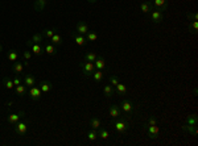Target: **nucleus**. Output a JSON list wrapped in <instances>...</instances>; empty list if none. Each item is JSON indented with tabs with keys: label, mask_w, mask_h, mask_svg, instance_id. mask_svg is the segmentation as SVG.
<instances>
[{
	"label": "nucleus",
	"mask_w": 198,
	"mask_h": 146,
	"mask_svg": "<svg viewBox=\"0 0 198 146\" xmlns=\"http://www.w3.org/2000/svg\"><path fill=\"white\" fill-rule=\"evenodd\" d=\"M112 126H114V129H115L116 133H119V134H124L126 132L130 129L128 121H127L126 119H123V117L114 119V121H112Z\"/></svg>",
	"instance_id": "1"
},
{
	"label": "nucleus",
	"mask_w": 198,
	"mask_h": 146,
	"mask_svg": "<svg viewBox=\"0 0 198 146\" xmlns=\"http://www.w3.org/2000/svg\"><path fill=\"white\" fill-rule=\"evenodd\" d=\"M27 132H28V121L24 117V119H21L20 121H17L15 124V133L17 136H21L23 137V136L27 134Z\"/></svg>",
	"instance_id": "2"
},
{
	"label": "nucleus",
	"mask_w": 198,
	"mask_h": 146,
	"mask_svg": "<svg viewBox=\"0 0 198 146\" xmlns=\"http://www.w3.org/2000/svg\"><path fill=\"white\" fill-rule=\"evenodd\" d=\"M79 66H81V69H82L85 77H91L93 73L95 71V66H94L93 62H87V61H83V62L79 63Z\"/></svg>",
	"instance_id": "3"
},
{
	"label": "nucleus",
	"mask_w": 198,
	"mask_h": 146,
	"mask_svg": "<svg viewBox=\"0 0 198 146\" xmlns=\"http://www.w3.org/2000/svg\"><path fill=\"white\" fill-rule=\"evenodd\" d=\"M27 46H29V48L32 49V53L35 55H42V53H45L44 48H42V44H33L31 40H28Z\"/></svg>",
	"instance_id": "4"
},
{
	"label": "nucleus",
	"mask_w": 198,
	"mask_h": 146,
	"mask_svg": "<svg viewBox=\"0 0 198 146\" xmlns=\"http://www.w3.org/2000/svg\"><path fill=\"white\" fill-rule=\"evenodd\" d=\"M144 126V129H147L148 130V136H149V138H157V136H159V132H160V128L157 125H148V124H143Z\"/></svg>",
	"instance_id": "5"
},
{
	"label": "nucleus",
	"mask_w": 198,
	"mask_h": 146,
	"mask_svg": "<svg viewBox=\"0 0 198 146\" xmlns=\"http://www.w3.org/2000/svg\"><path fill=\"white\" fill-rule=\"evenodd\" d=\"M24 117H25V112H24V111H20V112H17V113H11V115L7 117V121L9 122V124L15 125L17 121H20L21 119H24Z\"/></svg>",
	"instance_id": "6"
},
{
	"label": "nucleus",
	"mask_w": 198,
	"mask_h": 146,
	"mask_svg": "<svg viewBox=\"0 0 198 146\" xmlns=\"http://www.w3.org/2000/svg\"><path fill=\"white\" fill-rule=\"evenodd\" d=\"M151 18L155 24H160L163 20H164V15H163V11H160L157 8H153V11H151Z\"/></svg>",
	"instance_id": "7"
},
{
	"label": "nucleus",
	"mask_w": 198,
	"mask_h": 146,
	"mask_svg": "<svg viewBox=\"0 0 198 146\" xmlns=\"http://www.w3.org/2000/svg\"><path fill=\"white\" fill-rule=\"evenodd\" d=\"M120 109L124 112L126 115H132L134 113V104L131 100H123L120 103Z\"/></svg>",
	"instance_id": "8"
},
{
	"label": "nucleus",
	"mask_w": 198,
	"mask_h": 146,
	"mask_svg": "<svg viewBox=\"0 0 198 146\" xmlns=\"http://www.w3.org/2000/svg\"><path fill=\"white\" fill-rule=\"evenodd\" d=\"M29 96H31L32 100H40L41 96H42V92H41L40 87L36 86V84L35 86H32V87H29Z\"/></svg>",
	"instance_id": "9"
},
{
	"label": "nucleus",
	"mask_w": 198,
	"mask_h": 146,
	"mask_svg": "<svg viewBox=\"0 0 198 146\" xmlns=\"http://www.w3.org/2000/svg\"><path fill=\"white\" fill-rule=\"evenodd\" d=\"M42 48H44L45 53L49 54V55H56V54H57V49H56V46L52 44V42L44 41V42H42Z\"/></svg>",
	"instance_id": "10"
},
{
	"label": "nucleus",
	"mask_w": 198,
	"mask_h": 146,
	"mask_svg": "<svg viewBox=\"0 0 198 146\" xmlns=\"http://www.w3.org/2000/svg\"><path fill=\"white\" fill-rule=\"evenodd\" d=\"M72 38L74 40V42L77 45H79V46H85L87 44V40H86V37L85 36H82V34H78L77 32L75 33H72Z\"/></svg>",
	"instance_id": "11"
},
{
	"label": "nucleus",
	"mask_w": 198,
	"mask_h": 146,
	"mask_svg": "<svg viewBox=\"0 0 198 146\" xmlns=\"http://www.w3.org/2000/svg\"><path fill=\"white\" fill-rule=\"evenodd\" d=\"M153 4L155 8L160 9V11H167L168 9V2L167 0H149Z\"/></svg>",
	"instance_id": "12"
},
{
	"label": "nucleus",
	"mask_w": 198,
	"mask_h": 146,
	"mask_svg": "<svg viewBox=\"0 0 198 146\" xmlns=\"http://www.w3.org/2000/svg\"><path fill=\"white\" fill-rule=\"evenodd\" d=\"M75 32L78 34H82V36H86V33L89 32V26L85 24L83 21H78L77 25H75Z\"/></svg>",
	"instance_id": "13"
},
{
	"label": "nucleus",
	"mask_w": 198,
	"mask_h": 146,
	"mask_svg": "<svg viewBox=\"0 0 198 146\" xmlns=\"http://www.w3.org/2000/svg\"><path fill=\"white\" fill-rule=\"evenodd\" d=\"M108 113H110V116L112 117V119H118V117L122 116V109L118 105H110V108H108Z\"/></svg>",
	"instance_id": "14"
},
{
	"label": "nucleus",
	"mask_w": 198,
	"mask_h": 146,
	"mask_svg": "<svg viewBox=\"0 0 198 146\" xmlns=\"http://www.w3.org/2000/svg\"><path fill=\"white\" fill-rule=\"evenodd\" d=\"M40 89L42 93H49L52 91V87H53V84H52L49 81H41L40 82Z\"/></svg>",
	"instance_id": "15"
},
{
	"label": "nucleus",
	"mask_w": 198,
	"mask_h": 146,
	"mask_svg": "<svg viewBox=\"0 0 198 146\" xmlns=\"http://www.w3.org/2000/svg\"><path fill=\"white\" fill-rule=\"evenodd\" d=\"M153 4L149 2V0H147V2H143L140 4V11L143 12V13H145V15H147V13H149L151 11H153Z\"/></svg>",
	"instance_id": "16"
},
{
	"label": "nucleus",
	"mask_w": 198,
	"mask_h": 146,
	"mask_svg": "<svg viewBox=\"0 0 198 146\" xmlns=\"http://www.w3.org/2000/svg\"><path fill=\"white\" fill-rule=\"evenodd\" d=\"M23 81H24V84L27 87H32L36 84V78L31 74H24L23 75Z\"/></svg>",
	"instance_id": "17"
},
{
	"label": "nucleus",
	"mask_w": 198,
	"mask_h": 146,
	"mask_svg": "<svg viewBox=\"0 0 198 146\" xmlns=\"http://www.w3.org/2000/svg\"><path fill=\"white\" fill-rule=\"evenodd\" d=\"M24 63L21 62V61H15L13 62V65H12V71L15 73V75L16 74H21L23 73V70H24Z\"/></svg>",
	"instance_id": "18"
},
{
	"label": "nucleus",
	"mask_w": 198,
	"mask_h": 146,
	"mask_svg": "<svg viewBox=\"0 0 198 146\" xmlns=\"http://www.w3.org/2000/svg\"><path fill=\"white\" fill-rule=\"evenodd\" d=\"M94 66L97 70H105L106 69V61L103 57H97V59L94 61Z\"/></svg>",
	"instance_id": "19"
},
{
	"label": "nucleus",
	"mask_w": 198,
	"mask_h": 146,
	"mask_svg": "<svg viewBox=\"0 0 198 146\" xmlns=\"http://www.w3.org/2000/svg\"><path fill=\"white\" fill-rule=\"evenodd\" d=\"M46 6H48V0H35V9L37 12L44 11Z\"/></svg>",
	"instance_id": "20"
},
{
	"label": "nucleus",
	"mask_w": 198,
	"mask_h": 146,
	"mask_svg": "<svg viewBox=\"0 0 198 146\" xmlns=\"http://www.w3.org/2000/svg\"><path fill=\"white\" fill-rule=\"evenodd\" d=\"M103 93H105V96L111 97L112 95H115V87L112 86V84H106V86L103 87Z\"/></svg>",
	"instance_id": "21"
},
{
	"label": "nucleus",
	"mask_w": 198,
	"mask_h": 146,
	"mask_svg": "<svg viewBox=\"0 0 198 146\" xmlns=\"http://www.w3.org/2000/svg\"><path fill=\"white\" fill-rule=\"evenodd\" d=\"M13 91H15L16 95L19 96H24L25 93H27V86L25 84H19V86H15V88H13Z\"/></svg>",
	"instance_id": "22"
},
{
	"label": "nucleus",
	"mask_w": 198,
	"mask_h": 146,
	"mask_svg": "<svg viewBox=\"0 0 198 146\" xmlns=\"http://www.w3.org/2000/svg\"><path fill=\"white\" fill-rule=\"evenodd\" d=\"M93 79L97 83H101L102 81H103V77H105V74H103V70H97L95 69V71L93 73Z\"/></svg>",
	"instance_id": "23"
},
{
	"label": "nucleus",
	"mask_w": 198,
	"mask_h": 146,
	"mask_svg": "<svg viewBox=\"0 0 198 146\" xmlns=\"http://www.w3.org/2000/svg\"><path fill=\"white\" fill-rule=\"evenodd\" d=\"M102 126V121L101 119H98V117H93L90 120V128L94 129V130H98L99 128Z\"/></svg>",
	"instance_id": "24"
},
{
	"label": "nucleus",
	"mask_w": 198,
	"mask_h": 146,
	"mask_svg": "<svg viewBox=\"0 0 198 146\" xmlns=\"http://www.w3.org/2000/svg\"><path fill=\"white\" fill-rule=\"evenodd\" d=\"M181 129H182V130H185V132H188V133L193 134V136H197V128H196L194 125L185 124V125H182V126H181Z\"/></svg>",
	"instance_id": "25"
},
{
	"label": "nucleus",
	"mask_w": 198,
	"mask_h": 146,
	"mask_svg": "<svg viewBox=\"0 0 198 146\" xmlns=\"http://www.w3.org/2000/svg\"><path fill=\"white\" fill-rule=\"evenodd\" d=\"M31 41L33 44H42L45 40H44V36H42V33H35V34L32 36Z\"/></svg>",
	"instance_id": "26"
},
{
	"label": "nucleus",
	"mask_w": 198,
	"mask_h": 146,
	"mask_svg": "<svg viewBox=\"0 0 198 146\" xmlns=\"http://www.w3.org/2000/svg\"><path fill=\"white\" fill-rule=\"evenodd\" d=\"M56 32H57V28H53V29H50V28H46V29L42 30V36L46 37V38H52V37L56 34Z\"/></svg>",
	"instance_id": "27"
},
{
	"label": "nucleus",
	"mask_w": 198,
	"mask_h": 146,
	"mask_svg": "<svg viewBox=\"0 0 198 146\" xmlns=\"http://www.w3.org/2000/svg\"><path fill=\"white\" fill-rule=\"evenodd\" d=\"M3 84H4V87H6L7 89H9V91H12L13 88H15V84H13V81L11 78H8V77H6L3 79Z\"/></svg>",
	"instance_id": "28"
},
{
	"label": "nucleus",
	"mask_w": 198,
	"mask_h": 146,
	"mask_svg": "<svg viewBox=\"0 0 198 146\" xmlns=\"http://www.w3.org/2000/svg\"><path fill=\"white\" fill-rule=\"evenodd\" d=\"M7 58L11 61V62H15V61H17V58H19V53H17V50H15V49H11L7 53Z\"/></svg>",
	"instance_id": "29"
},
{
	"label": "nucleus",
	"mask_w": 198,
	"mask_h": 146,
	"mask_svg": "<svg viewBox=\"0 0 198 146\" xmlns=\"http://www.w3.org/2000/svg\"><path fill=\"white\" fill-rule=\"evenodd\" d=\"M50 42L54 46H60V45H62V37H61V34H58V33H56V34L50 38Z\"/></svg>",
	"instance_id": "30"
},
{
	"label": "nucleus",
	"mask_w": 198,
	"mask_h": 146,
	"mask_svg": "<svg viewBox=\"0 0 198 146\" xmlns=\"http://www.w3.org/2000/svg\"><path fill=\"white\" fill-rule=\"evenodd\" d=\"M115 87H116L115 91H118V93H119V95H126V93H127V87L124 86V84L118 83Z\"/></svg>",
	"instance_id": "31"
},
{
	"label": "nucleus",
	"mask_w": 198,
	"mask_h": 146,
	"mask_svg": "<svg viewBox=\"0 0 198 146\" xmlns=\"http://www.w3.org/2000/svg\"><path fill=\"white\" fill-rule=\"evenodd\" d=\"M98 137H101L102 140H107L110 137V133H108V130L103 129V128H99L98 129Z\"/></svg>",
	"instance_id": "32"
},
{
	"label": "nucleus",
	"mask_w": 198,
	"mask_h": 146,
	"mask_svg": "<svg viewBox=\"0 0 198 146\" xmlns=\"http://www.w3.org/2000/svg\"><path fill=\"white\" fill-rule=\"evenodd\" d=\"M97 53H94V51H89V53L85 55V61H87V62H93L94 63V61L97 59Z\"/></svg>",
	"instance_id": "33"
},
{
	"label": "nucleus",
	"mask_w": 198,
	"mask_h": 146,
	"mask_svg": "<svg viewBox=\"0 0 198 146\" xmlns=\"http://www.w3.org/2000/svg\"><path fill=\"white\" fill-rule=\"evenodd\" d=\"M197 122H198V117L197 115H190V116H188V119H186V124H189V125H197Z\"/></svg>",
	"instance_id": "34"
},
{
	"label": "nucleus",
	"mask_w": 198,
	"mask_h": 146,
	"mask_svg": "<svg viewBox=\"0 0 198 146\" xmlns=\"http://www.w3.org/2000/svg\"><path fill=\"white\" fill-rule=\"evenodd\" d=\"M97 38H98V34H97L95 32H90V30H89V32L86 33V40H87V41L93 42V41H95Z\"/></svg>",
	"instance_id": "35"
},
{
	"label": "nucleus",
	"mask_w": 198,
	"mask_h": 146,
	"mask_svg": "<svg viewBox=\"0 0 198 146\" xmlns=\"http://www.w3.org/2000/svg\"><path fill=\"white\" fill-rule=\"evenodd\" d=\"M87 138L90 140V141H95L97 138H98V132L97 130H94V129H91L90 132H87Z\"/></svg>",
	"instance_id": "36"
},
{
	"label": "nucleus",
	"mask_w": 198,
	"mask_h": 146,
	"mask_svg": "<svg viewBox=\"0 0 198 146\" xmlns=\"http://www.w3.org/2000/svg\"><path fill=\"white\" fill-rule=\"evenodd\" d=\"M189 30L192 33H197V30H198V22L197 21H192L190 22L189 24Z\"/></svg>",
	"instance_id": "37"
},
{
	"label": "nucleus",
	"mask_w": 198,
	"mask_h": 146,
	"mask_svg": "<svg viewBox=\"0 0 198 146\" xmlns=\"http://www.w3.org/2000/svg\"><path fill=\"white\" fill-rule=\"evenodd\" d=\"M188 18H189V21H198V13L197 12H193V13H188Z\"/></svg>",
	"instance_id": "38"
},
{
	"label": "nucleus",
	"mask_w": 198,
	"mask_h": 146,
	"mask_svg": "<svg viewBox=\"0 0 198 146\" xmlns=\"http://www.w3.org/2000/svg\"><path fill=\"white\" fill-rule=\"evenodd\" d=\"M108 81H110V83H111L114 87L116 86L118 83H119V79H118V78L115 77V75H110V77H108Z\"/></svg>",
	"instance_id": "39"
},
{
	"label": "nucleus",
	"mask_w": 198,
	"mask_h": 146,
	"mask_svg": "<svg viewBox=\"0 0 198 146\" xmlns=\"http://www.w3.org/2000/svg\"><path fill=\"white\" fill-rule=\"evenodd\" d=\"M32 54H33L32 51H29V50H25V51H23V54H21V55H23V58H24L25 61H29V59L32 58Z\"/></svg>",
	"instance_id": "40"
},
{
	"label": "nucleus",
	"mask_w": 198,
	"mask_h": 146,
	"mask_svg": "<svg viewBox=\"0 0 198 146\" xmlns=\"http://www.w3.org/2000/svg\"><path fill=\"white\" fill-rule=\"evenodd\" d=\"M147 124H148V125H157V120H156V117H155V116H151Z\"/></svg>",
	"instance_id": "41"
},
{
	"label": "nucleus",
	"mask_w": 198,
	"mask_h": 146,
	"mask_svg": "<svg viewBox=\"0 0 198 146\" xmlns=\"http://www.w3.org/2000/svg\"><path fill=\"white\" fill-rule=\"evenodd\" d=\"M13 84H15V86H19V84H21V78L19 77V74H16V77L13 78Z\"/></svg>",
	"instance_id": "42"
},
{
	"label": "nucleus",
	"mask_w": 198,
	"mask_h": 146,
	"mask_svg": "<svg viewBox=\"0 0 198 146\" xmlns=\"http://www.w3.org/2000/svg\"><path fill=\"white\" fill-rule=\"evenodd\" d=\"M6 104H7V107H12V104H13V103H12V101H7Z\"/></svg>",
	"instance_id": "43"
},
{
	"label": "nucleus",
	"mask_w": 198,
	"mask_h": 146,
	"mask_svg": "<svg viewBox=\"0 0 198 146\" xmlns=\"http://www.w3.org/2000/svg\"><path fill=\"white\" fill-rule=\"evenodd\" d=\"M87 2H89V3H91V4H94V3H97L98 0H87Z\"/></svg>",
	"instance_id": "44"
},
{
	"label": "nucleus",
	"mask_w": 198,
	"mask_h": 146,
	"mask_svg": "<svg viewBox=\"0 0 198 146\" xmlns=\"http://www.w3.org/2000/svg\"><path fill=\"white\" fill-rule=\"evenodd\" d=\"M2 51H3V46L0 45V53H2Z\"/></svg>",
	"instance_id": "45"
}]
</instances>
